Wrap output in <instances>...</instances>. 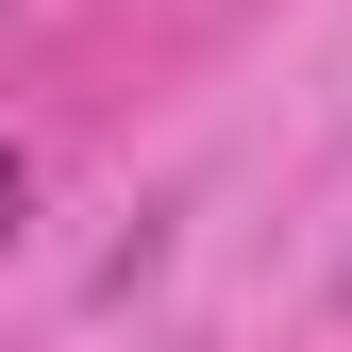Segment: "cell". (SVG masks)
Listing matches in <instances>:
<instances>
[{
    "mask_svg": "<svg viewBox=\"0 0 352 352\" xmlns=\"http://www.w3.org/2000/svg\"><path fill=\"white\" fill-rule=\"evenodd\" d=\"M17 218H34V168H17V151H0V252H17Z\"/></svg>",
    "mask_w": 352,
    "mask_h": 352,
    "instance_id": "obj_1",
    "label": "cell"
}]
</instances>
